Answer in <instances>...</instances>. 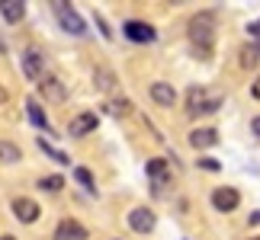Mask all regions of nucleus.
<instances>
[{
	"label": "nucleus",
	"instance_id": "obj_1",
	"mask_svg": "<svg viewBox=\"0 0 260 240\" xmlns=\"http://www.w3.org/2000/svg\"><path fill=\"white\" fill-rule=\"evenodd\" d=\"M186 29H189V42H193L206 58L212 55V45H215V13H209V10L196 13L193 19H189Z\"/></svg>",
	"mask_w": 260,
	"mask_h": 240
},
{
	"label": "nucleus",
	"instance_id": "obj_2",
	"mask_svg": "<svg viewBox=\"0 0 260 240\" xmlns=\"http://www.w3.org/2000/svg\"><path fill=\"white\" fill-rule=\"evenodd\" d=\"M52 10H55V16H58V23H61L64 32H71V35H77V38L87 35L84 19H81V13H77L71 4H61V0H58V4H52Z\"/></svg>",
	"mask_w": 260,
	"mask_h": 240
},
{
	"label": "nucleus",
	"instance_id": "obj_3",
	"mask_svg": "<svg viewBox=\"0 0 260 240\" xmlns=\"http://www.w3.org/2000/svg\"><path fill=\"white\" fill-rule=\"evenodd\" d=\"M122 35L128 38V42H135V45H151L157 32H154V26H148V23H138V19H128V23L122 26Z\"/></svg>",
	"mask_w": 260,
	"mask_h": 240
},
{
	"label": "nucleus",
	"instance_id": "obj_4",
	"mask_svg": "<svg viewBox=\"0 0 260 240\" xmlns=\"http://www.w3.org/2000/svg\"><path fill=\"white\" fill-rule=\"evenodd\" d=\"M238 205H241V195H238V189H232V186H218L215 192H212V208H215V212L228 215V212H235Z\"/></svg>",
	"mask_w": 260,
	"mask_h": 240
},
{
	"label": "nucleus",
	"instance_id": "obj_5",
	"mask_svg": "<svg viewBox=\"0 0 260 240\" xmlns=\"http://www.w3.org/2000/svg\"><path fill=\"white\" fill-rule=\"evenodd\" d=\"M148 179H151V186H154V192L161 195L164 192V186L171 183V170H167V160H161V157H154V160H148Z\"/></svg>",
	"mask_w": 260,
	"mask_h": 240
},
{
	"label": "nucleus",
	"instance_id": "obj_6",
	"mask_svg": "<svg viewBox=\"0 0 260 240\" xmlns=\"http://www.w3.org/2000/svg\"><path fill=\"white\" fill-rule=\"evenodd\" d=\"M23 71L29 80H42L45 77V55L39 48H26L23 52Z\"/></svg>",
	"mask_w": 260,
	"mask_h": 240
},
{
	"label": "nucleus",
	"instance_id": "obj_7",
	"mask_svg": "<svg viewBox=\"0 0 260 240\" xmlns=\"http://www.w3.org/2000/svg\"><path fill=\"white\" fill-rule=\"evenodd\" d=\"M96 125H100L96 112H81V115H74L71 122H68V135H71V138H84V135L93 132Z\"/></svg>",
	"mask_w": 260,
	"mask_h": 240
},
{
	"label": "nucleus",
	"instance_id": "obj_8",
	"mask_svg": "<svg viewBox=\"0 0 260 240\" xmlns=\"http://www.w3.org/2000/svg\"><path fill=\"white\" fill-rule=\"evenodd\" d=\"M87 227L81 221H74V218H64V221H58L55 227V240H87Z\"/></svg>",
	"mask_w": 260,
	"mask_h": 240
},
{
	"label": "nucleus",
	"instance_id": "obj_9",
	"mask_svg": "<svg viewBox=\"0 0 260 240\" xmlns=\"http://www.w3.org/2000/svg\"><path fill=\"white\" fill-rule=\"evenodd\" d=\"M128 227H132L135 234H151L154 231V212H148V208H132V212H128Z\"/></svg>",
	"mask_w": 260,
	"mask_h": 240
},
{
	"label": "nucleus",
	"instance_id": "obj_10",
	"mask_svg": "<svg viewBox=\"0 0 260 240\" xmlns=\"http://www.w3.org/2000/svg\"><path fill=\"white\" fill-rule=\"evenodd\" d=\"M39 93H42L45 99H52V103H64L68 90H64V84L58 77H42L39 80Z\"/></svg>",
	"mask_w": 260,
	"mask_h": 240
},
{
	"label": "nucleus",
	"instance_id": "obj_11",
	"mask_svg": "<svg viewBox=\"0 0 260 240\" xmlns=\"http://www.w3.org/2000/svg\"><path fill=\"white\" fill-rule=\"evenodd\" d=\"M39 212H42V208H39L32 198H13V215L19 218V221L23 224H32V221H39Z\"/></svg>",
	"mask_w": 260,
	"mask_h": 240
},
{
	"label": "nucleus",
	"instance_id": "obj_12",
	"mask_svg": "<svg viewBox=\"0 0 260 240\" xmlns=\"http://www.w3.org/2000/svg\"><path fill=\"white\" fill-rule=\"evenodd\" d=\"M151 99L157 106H174L177 103V90L171 84H164V80H157V84H151Z\"/></svg>",
	"mask_w": 260,
	"mask_h": 240
},
{
	"label": "nucleus",
	"instance_id": "obj_13",
	"mask_svg": "<svg viewBox=\"0 0 260 240\" xmlns=\"http://www.w3.org/2000/svg\"><path fill=\"white\" fill-rule=\"evenodd\" d=\"M26 112H29V122H32L39 132H52V125H48V115H45V109L36 103V99H26Z\"/></svg>",
	"mask_w": 260,
	"mask_h": 240
},
{
	"label": "nucleus",
	"instance_id": "obj_14",
	"mask_svg": "<svg viewBox=\"0 0 260 240\" xmlns=\"http://www.w3.org/2000/svg\"><path fill=\"white\" fill-rule=\"evenodd\" d=\"M189 144L196 147H212V144H218V132L215 128H196V132H189Z\"/></svg>",
	"mask_w": 260,
	"mask_h": 240
},
{
	"label": "nucleus",
	"instance_id": "obj_15",
	"mask_svg": "<svg viewBox=\"0 0 260 240\" xmlns=\"http://www.w3.org/2000/svg\"><path fill=\"white\" fill-rule=\"evenodd\" d=\"M0 13H4L7 23H19L26 16V4L23 0H0Z\"/></svg>",
	"mask_w": 260,
	"mask_h": 240
},
{
	"label": "nucleus",
	"instance_id": "obj_16",
	"mask_svg": "<svg viewBox=\"0 0 260 240\" xmlns=\"http://www.w3.org/2000/svg\"><path fill=\"white\" fill-rule=\"evenodd\" d=\"M23 160V151L10 141H0V164H19Z\"/></svg>",
	"mask_w": 260,
	"mask_h": 240
},
{
	"label": "nucleus",
	"instance_id": "obj_17",
	"mask_svg": "<svg viewBox=\"0 0 260 240\" xmlns=\"http://www.w3.org/2000/svg\"><path fill=\"white\" fill-rule=\"evenodd\" d=\"M36 144H39V151H42V154H48V157H52V160H55V164H71V157H68L64 151H58V147H55V144H48V141H45V138H39V141H36Z\"/></svg>",
	"mask_w": 260,
	"mask_h": 240
},
{
	"label": "nucleus",
	"instance_id": "obj_18",
	"mask_svg": "<svg viewBox=\"0 0 260 240\" xmlns=\"http://www.w3.org/2000/svg\"><path fill=\"white\" fill-rule=\"evenodd\" d=\"M61 186H64V176H58V173L39 179V189H42V192H61Z\"/></svg>",
	"mask_w": 260,
	"mask_h": 240
},
{
	"label": "nucleus",
	"instance_id": "obj_19",
	"mask_svg": "<svg viewBox=\"0 0 260 240\" xmlns=\"http://www.w3.org/2000/svg\"><path fill=\"white\" fill-rule=\"evenodd\" d=\"M218 106H222V96H209V99L196 109L193 115H212V112H218Z\"/></svg>",
	"mask_w": 260,
	"mask_h": 240
},
{
	"label": "nucleus",
	"instance_id": "obj_20",
	"mask_svg": "<svg viewBox=\"0 0 260 240\" xmlns=\"http://www.w3.org/2000/svg\"><path fill=\"white\" fill-rule=\"evenodd\" d=\"M74 179L87 189V192H93V189H96V186H93V176H90V170H84V167H77V170H74Z\"/></svg>",
	"mask_w": 260,
	"mask_h": 240
},
{
	"label": "nucleus",
	"instance_id": "obj_21",
	"mask_svg": "<svg viewBox=\"0 0 260 240\" xmlns=\"http://www.w3.org/2000/svg\"><path fill=\"white\" fill-rule=\"evenodd\" d=\"M93 80H96V87H100V90H113V84H116L113 71H96V74H93Z\"/></svg>",
	"mask_w": 260,
	"mask_h": 240
},
{
	"label": "nucleus",
	"instance_id": "obj_22",
	"mask_svg": "<svg viewBox=\"0 0 260 240\" xmlns=\"http://www.w3.org/2000/svg\"><path fill=\"white\" fill-rule=\"evenodd\" d=\"M257 61H260V55H257V48H254V45H247V48H244V52H241V64H244V67H254Z\"/></svg>",
	"mask_w": 260,
	"mask_h": 240
},
{
	"label": "nucleus",
	"instance_id": "obj_23",
	"mask_svg": "<svg viewBox=\"0 0 260 240\" xmlns=\"http://www.w3.org/2000/svg\"><path fill=\"white\" fill-rule=\"evenodd\" d=\"M109 112L113 115H128L132 112V103H128V99H116V103H109Z\"/></svg>",
	"mask_w": 260,
	"mask_h": 240
},
{
	"label": "nucleus",
	"instance_id": "obj_24",
	"mask_svg": "<svg viewBox=\"0 0 260 240\" xmlns=\"http://www.w3.org/2000/svg\"><path fill=\"white\" fill-rule=\"evenodd\" d=\"M199 167L209 170V173H218V170H222V164H218L215 157H199Z\"/></svg>",
	"mask_w": 260,
	"mask_h": 240
},
{
	"label": "nucleus",
	"instance_id": "obj_25",
	"mask_svg": "<svg viewBox=\"0 0 260 240\" xmlns=\"http://www.w3.org/2000/svg\"><path fill=\"white\" fill-rule=\"evenodd\" d=\"M96 26H100V32H103V38L109 42V38H113V32H109V26H106V19H103V16H96Z\"/></svg>",
	"mask_w": 260,
	"mask_h": 240
},
{
	"label": "nucleus",
	"instance_id": "obj_26",
	"mask_svg": "<svg viewBox=\"0 0 260 240\" xmlns=\"http://www.w3.org/2000/svg\"><path fill=\"white\" fill-rule=\"evenodd\" d=\"M247 32H251V38H260V19H257V23H251V26H247Z\"/></svg>",
	"mask_w": 260,
	"mask_h": 240
},
{
	"label": "nucleus",
	"instance_id": "obj_27",
	"mask_svg": "<svg viewBox=\"0 0 260 240\" xmlns=\"http://www.w3.org/2000/svg\"><path fill=\"white\" fill-rule=\"evenodd\" d=\"M251 135H254V138H260V115H257L254 122H251Z\"/></svg>",
	"mask_w": 260,
	"mask_h": 240
},
{
	"label": "nucleus",
	"instance_id": "obj_28",
	"mask_svg": "<svg viewBox=\"0 0 260 240\" xmlns=\"http://www.w3.org/2000/svg\"><path fill=\"white\" fill-rule=\"evenodd\" d=\"M251 96H254V99H260V77H257L254 84H251Z\"/></svg>",
	"mask_w": 260,
	"mask_h": 240
},
{
	"label": "nucleus",
	"instance_id": "obj_29",
	"mask_svg": "<svg viewBox=\"0 0 260 240\" xmlns=\"http://www.w3.org/2000/svg\"><path fill=\"white\" fill-rule=\"evenodd\" d=\"M247 224H251V227H257V224H260V212H251V218H247Z\"/></svg>",
	"mask_w": 260,
	"mask_h": 240
},
{
	"label": "nucleus",
	"instance_id": "obj_30",
	"mask_svg": "<svg viewBox=\"0 0 260 240\" xmlns=\"http://www.w3.org/2000/svg\"><path fill=\"white\" fill-rule=\"evenodd\" d=\"M4 103H7V90L0 87V106H4Z\"/></svg>",
	"mask_w": 260,
	"mask_h": 240
},
{
	"label": "nucleus",
	"instance_id": "obj_31",
	"mask_svg": "<svg viewBox=\"0 0 260 240\" xmlns=\"http://www.w3.org/2000/svg\"><path fill=\"white\" fill-rule=\"evenodd\" d=\"M0 240H16V237H10V234H7V237H0Z\"/></svg>",
	"mask_w": 260,
	"mask_h": 240
},
{
	"label": "nucleus",
	"instance_id": "obj_32",
	"mask_svg": "<svg viewBox=\"0 0 260 240\" xmlns=\"http://www.w3.org/2000/svg\"><path fill=\"white\" fill-rule=\"evenodd\" d=\"M251 240H260V237H251Z\"/></svg>",
	"mask_w": 260,
	"mask_h": 240
}]
</instances>
